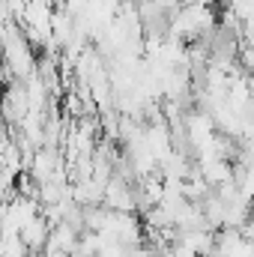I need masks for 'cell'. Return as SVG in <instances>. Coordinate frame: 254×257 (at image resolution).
I'll list each match as a JSON object with an SVG mask.
<instances>
[{"label":"cell","mask_w":254,"mask_h":257,"mask_svg":"<svg viewBox=\"0 0 254 257\" xmlns=\"http://www.w3.org/2000/svg\"><path fill=\"white\" fill-rule=\"evenodd\" d=\"M18 233H21V242L27 245V251H30V254H39V251L45 248V242H48L51 224H48V218L39 212V215H36V218H30Z\"/></svg>","instance_id":"6da1fadb"},{"label":"cell","mask_w":254,"mask_h":257,"mask_svg":"<svg viewBox=\"0 0 254 257\" xmlns=\"http://www.w3.org/2000/svg\"><path fill=\"white\" fill-rule=\"evenodd\" d=\"M239 42L248 45V48H254V21H245V24H242V30H239Z\"/></svg>","instance_id":"7a4b0ae2"},{"label":"cell","mask_w":254,"mask_h":257,"mask_svg":"<svg viewBox=\"0 0 254 257\" xmlns=\"http://www.w3.org/2000/svg\"><path fill=\"white\" fill-rule=\"evenodd\" d=\"M180 3H191V0H180Z\"/></svg>","instance_id":"3957f363"}]
</instances>
